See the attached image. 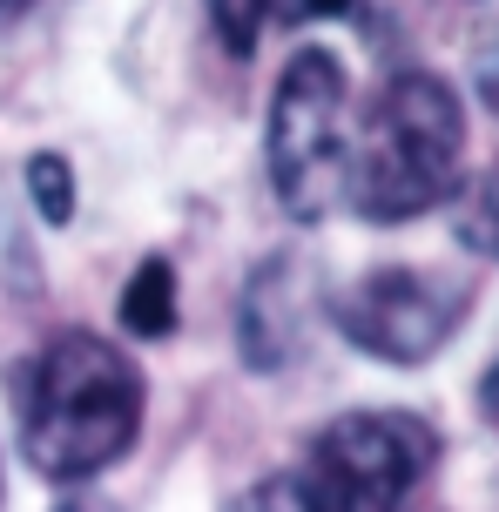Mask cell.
<instances>
[{"instance_id": "obj_1", "label": "cell", "mask_w": 499, "mask_h": 512, "mask_svg": "<svg viewBox=\"0 0 499 512\" xmlns=\"http://www.w3.org/2000/svg\"><path fill=\"white\" fill-rule=\"evenodd\" d=\"M21 459L41 479L88 486L142 432V371L95 331H61L21 378Z\"/></svg>"}, {"instance_id": "obj_2", "label": "cell", "mask_w": 499, "mask_h": 512, "mask_svg": "<svg viewBox=\"0 0 499 512\" xmlns=\"http://www.w3.org/2000/svg\"><path fill=\"white\" fill-rule=\"evenodd\" d=\"M466 169V108L439 75H398L351 142L344 196L365 223H412L459 189Z\"/></svg>"}, {"instance_id": "obj_3", "label": "cell", "mask_w": 499, "mask_h": 512, "mask_svg": "<svg viewBox=\"0 0 499 512\" xmlns=\"http://www.w3.org/2000/svg\"><path fill=\"white\" fill-rule=\"evenodd\" d=\"M263 169L290 223H317L344 196V169H351L344 68L324 48H297L284 61L270 95V128H263Z\"/></svg>"}, {"instance_id": "obj_4", "label": "cell", "mask_w": 499, "mask_h": 512, "mask_svg": "<svg viewBox=\"0 0 499 512\" xmlns=\"http://www.w3.org/2000/svg\"><path fill=\"white\" fill-rule=\"evenodd\" d=\"M439 459V438L412 411H344L304 452L290 479L304 512H398Z\"/></svg>"}, {"instance_id": "obj_5", "label": "cell", "mask_w": 499, "mask_h": 512, "mask_svg": "<svg viewBox=\"0 0 499 512\" xmlns=\"http://www.w3.org/2000/svg\"><path fill=\"white\" fill-rule=\"evenodd\" d=\"M466 317V283L446 270H365L331 297V324L344 344H358L378 364H425Z\"/></svg>"}, {"instance_id": "obj_6", "label": "cell", "mask_w": 499, "mask_h": 512, "mask_svg": "<svg viewBox=\"0 0 499 512\" xmlns=\"http://www.w3.org/2000/svg\"><path fill=\"white\" fill-rule=\"evenodd\" d=\"M237 351L250 371H284L304 351V263L297 256H270L237 310Z\"/></svg>"}, {"instance_id": "obj_7", "label": "cell", "mask_w": 499, "mask_h": 512, "mask_svg": "<svg viewBox=\"0 0 499 512\" xmlns=\"http://www.w3.org/2000/svg\"><path fill=\"white\" fill-rule=\"evenodd\" d=\"M122 331L142 337V344L176 331V270H169V256H142L135 263L129 290H122Z\"/></svg>"}, {"instance_id": "obj_8", "label": "cell", "mask_w": 499, "mask_h": 512, "mask_svg": "<svg viewBox=\"0 0 499 512\" xmlns=\"http://www.w3.org/2000/svg\"><path fill=\"white\" fill-rule=\"evenodd\" d=\"M27 196H34V216L48 223V230H68L75 223V169H68V155L41 149L27 162Z\"/></svg>"}, {"instance_id": "obj_9", "label": "cell", "mask_w": 499, "mask_h": 512, "mask_svg": "<svg viewBox=\"0 0 499 512\" xmlns=\"http://www.w3.org/2000/svg\"><path fill=\"white\" fill-rule=\"evenodd\" d=\"M210 27H216V41L243 61L257 48V34L270 27V14H263V0H210Z\"/></svg>"}, {"instance_id": "obj_10", "label": "cell", "mask_w": 499, "mask_h": 512, "mask_svg": "<svg viewBox=\"0 0 499 512\" xmlns=\"http://www.w3.org/2000/svg\"><path fill=\"white\" fill-rule=\"evenodd\" d=\"M459 236H466L473 250L499 256V182H479L473 196H466V209H459Z\"/></svg>"}, {"instance_id": "obj_11", "label": "cell", "mask_w": 499, "mask_h": 512, "mask_svg": "<svg viewBox=\"0 0 499 512\" xmlns=\"http://www.w3.org/2000/svg\"><path fill=\"white\" fill-rule=\"evenodd\" d=\"M473 81H479V102L499 115V27H493V34H479V48H473Z\"/></svg>"}, {"instance_id": "obj_12", "label": "cell", "mask_w": 499, "mask_h": 512, "mask_svg": "<svg viewBox=\"0 0 499 512\" xmlns=\"http://www.w3.org/2000/svg\"><path fill=\"white\" fill-rule=\"evenodd\" d=\"M344 7H351V0H263L270 21H331Z\"/></svg>"}, {"instance_id": "obj_13", "label": "cell", "mask_w": 499, "mask_h": 512, "mask_svg": "<svg viewBox=\"0 0 499 512\" xmlns=\"http://www.w3.org/2000/svg\"><path fill=\"white\" fill-rule=\"evenodd\" d=\"M54 512H115V506H108V499H95V492H68Z\"/></svg>"}, {"instance_id": "obj_14", "label": "cell", "mask_w": 499, "mask_h": 512, "mask_svg": "<svg viewBox=\"0 0 499 512\" xmlns=\"http://www.w3.org/2000/svg\"><path fill=\"white\" fill-rule=\"evenodd\" d=\"M479 405H486V418H493V425H499V364H493V371H486V384H479Z\"/></svg>"}, {"instance_id": "obj_15", "label": "cell", "mask_w": 499, "mask_h": 512, "mask_svg": "<svg viewBox=\"0 0 499 512\" xmlns=\"http://www.w3.org/2000/svg\"><path fill=\"white\" fill-rule=\"evenodd\" d=\"M27 7H34V0H0V34H7V27H14V21H21V14H27Z\"/></svg>"}]
</instances>
